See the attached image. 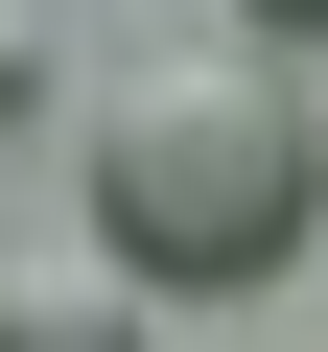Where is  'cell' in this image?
Listing matches in <instances>:
<instances>
[{
  "mask_svg": "<svg viewBox=\"0 0 328 352\" xmlns=\"http://www.w3.org/2000/svg\"><path fill=\"white\" fill-rule=\"evenodd\" d=\"M71 164H94V258L164 305V282H281L305 235H328V118L258 71V47H164V71H94V118H71Z\"/></svg>",
  "mask_w": 328,
  "mask_h": 352,
  "instance_id": "1",
  "label": "cell"
},
{
  "mask_svg": "<svg viewBox=\"0 0 328 352\" xmlns=\"http://www.w3.org/2000/svg\"><path fill=\"white\" fill-rule=\"evenodd\" d=\"M0 352H164V329H141L117 258H24V282H0Z\"/></svg>",
  "mask_w": 328,
  "mask_h": 352,
  "instance_id": "2",
  "label": "cell"
},
{
  "mask_svg": "<svg viewBox=\"0 0 328 352\" xmlns=\"http://www.w3.org/2000/svg\"><path fill=\"white\" fill-rule=\"evenodd\" d=\"M0 118H47V24H0Z\"/></svg>",
  "mask_w": 328,
  "mask_h": 352,
  "instance_id": "3",
  "label": "cell"
},
{
  "mask_svg": "<svg viewBox=\"0 0 328 352\" xmlns=\"http://www.w3.org/2000/svg\"><path fill=\"white\" fill-rule=\"evenodd\" d=\"M235 24H258V47H328V0H235Z\"/></svg>",
  "mask_w": 328,
  "mask_h": 352,
  "instance_id": "4",
  "label": "cell"
}]
</instances>
